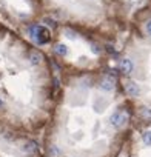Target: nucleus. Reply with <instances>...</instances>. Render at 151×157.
<instances>
[{"label":"nucleus","mask_w":151,"mask_h":157,"mask_svg":"<svg viewBox=\"0 0 151 157\" xmlns=\"http://www.w3.org/2000/svg\"><path fill=\"white\" fill-rule=\"evenodd\" d=\"M28 31H29V36L39 45H45V43L49 42V31L45 26H42V25H33V26H29Z\"/></svg>","instance_id":"nucleus-1"},{"label":"nucleus","mask_w":151,"mask_h":157,"mask_svg":"<svg viewBox=\"0 0 151 157\" xmlns=\"http://www.w3.org/2000/svg\"><path fill=\"white\" fill-rule=\"evenodd\" d=\"M65 36L68 37V39H74L76 36H74V33L71 31V29H65Z\"/></svg>","instance_id":"nucleus-10"},{"label":"nucleus","mask_w":151,"mask_h":157,"mask_svg":"<svg viewBox=\"0 0 151 157\" xmlns=\"http://www.w3.org/2000/svg\"><path fill=\"white\" fill-rule=\"evenodd\" d=\"M54 51H56L59 56H66V52H68V48H66L63 43H57V45L54 46Z\"/></svg>","instance_id":"nucleus-7"},{"label":"nucleus","mask_w":151,"mask_h":157,"mask_svg":"<svg viewBox=\"0 0 151 157\" xmlns=\"http://www.w3.org/2000/svg\"><path fill=\"white\" fill-rule=\"evenodd\" d=\"M45 22H46V25H49L51 28H56V22H54V20H51V19H45Z\"/></svg>","instance_id":"nucleus-11"},{"label":"nucleus","mask_w":151,"mask_h":157,"mask_svg":"<svg viewBox=\"0 0 151 157\" xmlns=\"http://www.w3.org/2000/svg\"><path fill=\"white\" fill-rule=\"evenodd\" d=\"M123 86H125V93H126L128 96H131V97H139V96H140V86H139L136 82L130 80V82H126Z\"/></svg>","instance_id":"nucleus-3"},{"label":"nucleus","mask_w":151,"mask_h":157,"mask_svg":"<svg viewBox=\"0 0 151 157\" xmlns=\"http://www.w3.org/2000/svg\"><path fill=\"white\" fill-rule=\"evenodd\" d=\"M134 69V65L131 62V59H122L120 60V71L123 74H131Z\"/></svg>","instance_id":"nucleus-4"},{"label":"nucleus","mask_w":151,"mask_h":157,"mask_svg":"<svg viewBox=\"0 0 151 157\" xmlns=\"http://www.w3.org/2000/svg\"><path fill=\"white\" fill-rule=\"evenodd\" d=\"M140 139H142V143L148 148H151V129H145L142 134H140Z\"/></svg>","instance_id":"nucleus-5"},{"label":"nucleus","mask_w":151,"mask_h":157,"mask_svg":"<svg viewBox=\"0 0 151 157\" xmlns=\"http://www.w3.org/2000/svg\"><path fill=\"white\" fill-rule=\"evenodd\" d=\"M106 49H108V51H110V52H113V51H114V48H113V46H111V45H106Z\"/></svg>","instance_id":"nucleus-13"},{"label":"nucleus","mask_w":151,"mask_h":157,"mask_svg":"<svg viewBox=\"0 0 151 157\" xmlns=\"http://www.w3.org/2000/svg\"><path fill=\"white\" fill-rule=\"evenodd\" d=\"M145 29H146V33L151 36V20H148V22H146V25H145Z\"/></svg>","instance_id":"nucleus-12"},{"label":"nucleus","mask_w":151,"mask_h":157,"mask_svg":"<svg viewBox=\"0 0 151 157\" xmlns=\"http://www.w3.org/2000/svg\"><path fill=\"white\" fill-rule=\"evenodd\" d=\"M28 57H29V62H31L33 65H39V63H40V60H42V56H40L37 51H31Z\"/></svg>","instance_id":"nucleus-6"},{"label":"nucleus","mask_w":151,"mask_h":157,"mask_svg":"<svg viewBox=\"0 0 151 157\" xmlns=\"http://www.w3.org/2000/svg\"><path fill=\"white\" fill-rule=\"evenodd\" d=\"M139 113H140V116H142L143 119L151 120V108H149V106H142Z\"/></svg>","instance_id":"nucleus-8"},{"label":"nucleus","mask_w":151,"mask_h":157,"mask_svg":"<svg viewBox=\"0 0 151 157\" xmlns=\"http://www.w3.org/2000/svg\"><path fill=\"white\" fill-rule=\"evenodd\" d=\"M99 91L103 94H111L114 91V77L111 75H103L102 80L99 82Z\"/></svg>","instance_id":"nucleus-2"},{"label":"nucleus","mask_w":151,"mask_h":157,"mask_svg":"<svg viewBox=\"0 0 151 157\" xmlns=\"http://www.w3.org/2000/svg\"><path fill=\"white\" fill-rule=\"evenodd\" d=\"M91 49H93V52H94V54H100V51H102V49H100V46H99V45H96V43H93V45H91Z\"/></svg>","instance_id":"nucleus-9"}]
</instances>
